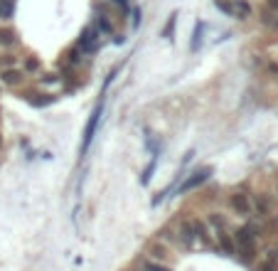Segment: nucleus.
<instances>
[{
  "label": "nucleus",
  "instance_id": "4be33fe9",
  "mask_svg": "<svg viewBox=\"0 0 278 271\" xmlns=\"http://www.w3.org/2000/svg\"><path fill=\"white\" fill-rule=\"evenodd\" d=\"M153 170H155V158L150 161V165L145 168V173H143V178H140V182H143V185H148V182H150V175H153Z\"/></svg>",
  "mask_w": 278,
  "mask_h": 271
},
{
  "label": "nucleus",
  "instance_id": "c756f323",
  "mask_svg": "<svg viewBox=\"0 0 278 271\" xmlns=\"http://www.w3.org/2000/svg\"><path fill=\"white\" fill-rule=\"evenodd\" d=\"M3 143H5V141H3V133H0V150H3Z\"/></svg>",
  "mask_w": 278,
  "mask_h": 271
},
{
  "label": "nucleus",
  "instance_id": "dca6fc26",
  "mask_svg": "<svg viewBox=\"0 0 278 271\" xmlns=\"http://www.w3.org/2000/svg\"><path fill=\"white\" fill-rule=\"evenodd\" d=\"M13 42H15V32H13V30H0V45L10 47Z\"/></svg>",
  "mask_w": 278,
  "mask_h": 271
},
{
  "label": "nucleus",
  "instance_id": "4468645a",
  "mask_svg": "<svg viewBox=\"0 0 278 271\" xmlns=\"http://www.w3.org/2000/svg\"><path fill=\"white\" fill-rule=\"evenodd\" d=\"M22 72H27V74L39 72V59H37V57H25V62H22Z\"/></svg>",
  "mask_w": 278,
  "mask_h": 271
},
{
  "label": "nucleus",
  "instance_id": "2eb2a0df",
  "mask_svg": "<svg viewBox=\"0 0 278 271\" xmlns=\"http://www.w3.org/2000/svg\"><path fill=\"white\" fill-rule=\"evenodd\" d=\"M96 30L104 32V35H111V32H113V25L106 20V15H99V18H96Z\"/></svg>",
  "mask_w": 278,
  "mask_h": 271
},
{
  "label": "nucleus",
  "instance_id": "c85d7f7f",
  "mask_svg": "<svg viewBox=\"0 0 278 271\" xmlns=\"http://www.w3.org/2000/svg\"><path fill=\"white\" fill-rule=\"evenodd\" d=\"M266 5H268L271 10H278V0H266Z\"/></svg>",
  "mask_w": 278,
  "mask_h": 271
},
{
  "label": "nucleus",
  "instance_id": "412c9836",
  "mask_svg": "<svg viewBox=\"0 0 278 271\" xmlns=\"http://www.w3.org/2000/svg\"><path fill=\"white\" fill-rule=\"evenodd\" d=\"M15 64V57L13 54H0V69H8Z\"/></svg>",
  "mask_w": 278,
  "mask_h": 271
},
{
  "label": "nucleus",
  "instance_id": "5701e85b",
  "mask_svg": "<svg viewBox=\"0 0 278 271\" xmlns=\"http://www.w3.org/2000/svg\"><path fill=\"white\" fill-rule=\"evenodd\" d=\"M0 15H3V18L8 20V18L13 15V3H5V5H3V3H0Z\"/></svg>",
  "mask_w": 278,
  "mask_h": 271
},
{
  "label": "nucleus",
  "instance_id": "20e7f679",
  "mask_svg": "<svg viewBox=\"0 0 278 271\" xmlns=\"http://www.w3.org/2000/svg\"><path fill=\"white\" fill-rule=\"evenodd\" d=\"M212 175V170L209 168H202V170H197V173H192L185 182H182V187H180V192H190V190H194L197 185H202L207 178Z\"/></svg>",
  "mask_w": 278,
  "mask_h": 271
},
{
  "label": "nucleus",
  "instance_id": "f257e3e1",
  "mask_svg": "<svg viewBox=\"0 0 278 271\" xmlns=\"http://www.w3.org/2000/svg\"><path fill=\"white\" fill-rule=\"evenodd\" d=\"M234 247L239 252L244 264H251L256 256V235H254V227H242L234 232Z\"/></svg>",
  "mask_w": 278,
  "mask_h": 271
},
{
  "label": "nucleus",
  "instance_id": "423d86ee",
  "mask_svg": "<svg viewBox=\"0 0 278 271\" xmlns=\"http://www.w3.org/2000/svg\"><path fill=\"white\" fill-rule=\"evenodd\" d=\"M229 202H231V210L239 212V215H249V212H251L249 195H244V192H234V195L229 198Z\"/></svg>",
  "mask_w": 278,
  "mask_h": 271
},
{
  "label": "nucleus",
  "instance_id": "f03ea898",
  "mask_svg": "<svg viewBox=\"0 0 278 271\" xmlns=\"http://www.w3.org/2000/svg\"><path fill=\"white\" fill-rule=\"evenodd\" d=\"M101 113H104V104H99V106L94 108L91 119H89V124H87V131H84V143H82V153H87V150H89V145H91V141H94V133H96V126H99Z\"/></svg>",
  "mask_w": 278,
  "mask_h": 271
},
{
  "label": "nucleus",
  "instance_id": "1a4fd4ad",
  "mask_svg": "<svg viewBox=\"0 0 278 271\" xmlns=\"http://www.w3.org/2000/svg\"><path fill=\"white\" fill-rule=\"evenodd\" d=\"M217 239H219V249H222L224 254H236V247H234V239L229 237V232H226V229H222V232H217Z\"/></svg>",
  "mask_w": 278,
  "mask_h": 271
},
{
  "label": "nucleus",
  "instance_id": "6ab92c4d",
  "mask_svg": "<svg viewBox=\"0 0 278 271\" xmlns=\"http://www.w3.org/2000/svg\"><path fill=\"white\" fill-rule=\"evenodd\" d=\"M256 210H259V215H261V217H266V215H268V210H271V207H268V200H266L263 195H259V198H256Z\"/></svg>",
  "mask_w": 278,
  "mask_h": 271
},
{
  "label": "nucleus",
  "instance_id": "9b49d317",
  "mask_svg": "<svg viewBox=\"0 0 278 271\" xmlns=\"http://www.w3.org/2000/svg\"><path fill=\"white\" fill-rule=\"evenodd\" d=\"M231 8H234V15H239L242 20L251 15V5L246 3V0H234V3H231Z\"/></svg>",
  "mask_w": 278,
  "mask_h": 271
},
{
  "label": "nucleus",
  "instance_id": "cd10ccee",
  "mask_svg": "<svg viewBox=\"0 0 278 271\" xmlns=\"http://www.w3.org/2000/svg\"><path fill=\"white\" fill-rule=\"evenodd\" d=\"M259 271H278V269L271 266V264H263V266H259Z\"/></svg>",
  "mask_w": 278,
  "mask_h": 271
},
{
  "label": "nucleus",
  "instance_id": "bb28decb",
  "mask_svg": "<svg viewBox=\"0 0 278 271\" xmlns=\"http://www.w3.org/2000/svg\"><path fill=\"white\" fill-rule=\"evenodd\" d=\"M268 72L271 74H278V62H268Z\"/></svg>",
  "mask_w": 278,
  "mask_h": 271
},
{
  "label": "nucleus",
  "instance_id": "6e6552de",
  "mask_svg": "<svg viewBox=\"0 0 278 271\" xmlns=\"http://www.w3.org/2000/svg\"><path fill=\"white\" fill-rule=\"evenodd\" d=\"M177 239H180V244H185V247H192L194 244V232H192V222L190 219H182L180 222V229H177Z\"/></svg>",
  "mask_w": 278,
  "mask_h": 271
},
{
  "label": "nucleus",
  "instance_id": "f8f14e48",
  "mask_svg": "<svg viewBox=\"0 0 278 271\" xmlns=\"http://www.w3.org/2000/svg\"><path fill=\"white\" fill-rule=\"evenodd\" d=\"M207 222H209V224H212V227H214L217 232L226 229V219H224V217H222L219 212H209V215H207Z\"/></svg>",
  "mask_w": 278,
  "mask_h": 271
},
{
  "label": "nucleus",
  "instance_id": "b1692460",
  "mask_svg": "<svg viewBox=\"0 0 278 271\" xmlns=\"http://www.w3.org/2000/svg\"><path fill=\"white\" fill-rule=\"evenodd\" d=\"M268 264H271V266H278V252H276V249L268 252Z\"/></svg>",
  "mask_w": 278,
  "mask_h": 271
},
{
  "label": "nucleus",
  "instance_id": "a878e982",
  "mask_svg": "<svg viewBox=\"0 0 278 271\" xmlns=\"http://www.w3.org/2000/svg\"><path fill=\"white\" fill-rule=\"evenodd\" d=\"M133 15H136V20H133V27H138V25H140V18H143V13H140V10H136Z\"/></svg>",
  "mask_w": 278,
  "mask_h": 271
},
{
  "label": "nucleus",
  "instance_id": "393cba45",
  "mask_svg": "<svg viewBox=\"0 0 278 271\" xmlns=\"http://www.w3.org/2000/svg\"><path fill=\"white\" fill-rule=\"evenodd\" d=\"M113 3H116L118 8H121L123 13H128V0H113Z\"/></svg>",
  "mask_w": 278,
  "mask_h": 271
},
{
  "label": "nucleus",
  "instance_id": "aec40b11",
  "mask_svg": "<svg viewBox=\"0 0 278 271\" xmlns=\"http://www.w3.org/2000/svg\"><path fill=\"white\" fill-rule=\"evenodd\" d=\"M54 101H57V96H52V94H45V99H32L35 106H50V104H54Z\"/></svg>",
  "mask_w": 278,
  "mask_h": 271
},
{
  "label": "nucleus",
  "instance_id": "f3484780",
  "mask_svg": "<svg viewBox=\"0 0 278 271\" xmlns=\"http://www.w3.org/2000/svg\"><path fill=\"white\" fill-rule=\"evenodd\" d=\"M148 252H150V256H153V259H160V261H163V259H168V249H165L163 244H160V247H157V244H153Z\"/></svg>",
  "mask_w": 278,
  "mask_h": 271
},
{
  "label": "nucleus",
  "instance_id": "a211bd4d",
  "mask_svg": "<svg viewBox=\"0 0 278 271\" xmlns=\"http://www.w3.org/2000/svg\"><path fill=\"white\" fill-rule=\"evenodd\" d=\"M214 8H217V10H222L224 15H234V8H231L229 0H214Z\"/></svg>",
  "mask_w": 278,
  "mask_h": 271
},
{
  "label": "nucleus",
  "instance_id": "0eeeda50",
  "mask_svg": "<svg viewBox=\"0 0 278 271\" xmlns=\"http://www.w3.org/2000/svg\"><path fill=\"white\" fill-rule=\"evenodd\" d=\"M192 222V232H194V239H200L202 244H212V237H209V229H207V222L202 219H190Z\"/></svg>",
  "mask_w": 278,
  "mask_h": 271
},
{
  "label": "nucleus",
  "instance_id": "7ed1b4c3",
  "mask_svg": "<svg viewBox=\"0 0 278 271\" xmlns=\"http://www.w3.org/2000/svg\"><path fill=\"white\" fill-rule=\"evenodd\" d=\"M99 47V30L96 27H87L79 37V50L82 52H96Z\"/></svg>",
  "mask_w": 278,
  "mask_h": 271
},
{
  "label": "nucleus",
  "instance_id": "ddd939ff",
  "mask_svg": "<svg viewBox=\"0 0 278 271\" xmlns=\"http://www.w3.org/2000/svg\"><path fill=\"white\" fill-rule=\"evenodd\" d=\"M175 22H177V13H173L170 18H168V25L163 27V37H165V40H173V35H175Z\"/></svg>",
  "mask_w": 278,
  "mask_h": 271
},
{
  "label": "nucleus",
  "instance_id": "39448f33",
  "mask_svg": "<svg viewBox=\"0 0 278 271\" xmlns=\"http://www.w3.org/2000/svg\"><path fill=\"white\" fill-rule=\"evenodd\" d=\"M22 79H25V72H20L15 67L0 69V82H3L5 87H17V84H22Z\"/></svg>",
  "mask_w": 278,
  "mask_h": 271
},
{
  "label": "nucleus",
  "instance_id": "9d476101",
  "mask_svg": "<svg viewBox=\"0 0 278 271\" xmlns=\"http://www.w3.org/2000/svg\"><path fill=\"white\" fill-rule=\"evenodd\" d=\"M205 22H197L194 25V32H192V45H190V50L192 52H197V50H200V45H202V37H205Z\"/></svg>",
  "mask_w": 278,
  "mask_h": 271
}]
</instances>
